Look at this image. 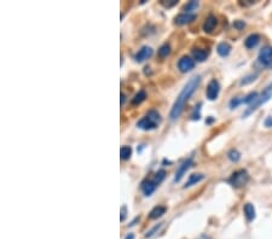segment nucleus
Here are the masks:
<instances>
[{"label": "nucleus", "instance_id": "f257e3e1", "mask_svg": "<svg viewBox=\"0 0 272 239\" xmlns=\"http://www.w3.org/2000/svg\"><path fill=\"white\" fill-rule=\"evenodd\" d=\"M200 83H201V76L200 75L191 77L189 81L186 82V85L184 86L183 89H181L179 96L177 97V99H176V102H174L172 109H171L170 118L172 120V121L177 120L181 115V112H183L184 108H185L187 101H189L190 97L194 95V92L196 91L197 87L200 86Z\"/></svg>", "mask_w": 272, "mask_h": 239}, {"label": "nucleus", "instance_id": "f03ea898", "mask_svg": "<svg viewBox=\"0 0 272 239\" xmlns=\"http://www.w3.org/2000/svg\"><path fill=\"white\" fill-rule=\"evenodd\" d=\"M161 122V115L156 110H149L148 114L137 122V127L143 131H153L156 129Z\"/></svg>", "mask_w": 272, "mask_h": 239}, {"label": "nucleus", "instance_id": "7ed1b4c3", "mask_svg": "<svg viewBox=\"0 0 272 239\" xmlns=\"http://www.w3.org/2000/svg\"><path fill=\"white\" fill-rule=\"evenodd\" d=\"M271 97H272V86H268L267 88L265 89V91L261 93V95L259 96L257 99H255L254 103H252V104L249 105V108H247V110L243 112L242 117H247V116H249L252 114V112H254L255 110H258V109L260 108L261 105L270 101Z\"/></svg>", "mask_w": 272, "mask_h": 239}, {"label": "nucleus", "instance_id": "20e7f679", "mask_svg": "<svg viewBox=\"0 0 272 239\" xmlns=\"http://www.w3.org/2000/svg\"><path fill=\"white\" fill-rule=\"evenodd\" d=\"M228 182L235 189H242L249 182V174L246 169H238L231 174Z\"/></svg>", "mask_w": 272, "mask_h": 239}, {"label": "nucleus", "instance_id": "39448f33", "mask_svg": "<svg viewBox=\"0 0 272 239\" xmlns=\"http://www.w3.org/2000/svg\"><path fill=\"white\" fill-rule=\"evenodd\" d=\"M259 63L263 67L272 68V46H265L260 50L258 56Z\"/></svg>", "mask_w": 272, "mask_h": 239}, {"label": "nucleus", "instance_id": "423d86ee", "mask_svg": "<svg viewBox=\"0 0 272 239\" xmlns=\"http://www.w3.org/2000/svg\"><path fill=\"white\" fill-rule=\"evenodd\" d=\"M220 92V83L218 80L212 79L207 85V89H206V96L209 101H215L218 98Z\"/></svg>", "mask_w": 272, "mask_h": 239}, {"label": "nucleus", "instance_id": "0eeeda50", "mask_svg": "<svg viewBox=\"0 0 272 239\" xmlns=\"http://www.w3.org/2000/svg\"><path fill=\"white\" fill-rule=\"evenodd\" d=\"M193 164H194V160H193V157L186 158V160L184 161V162L181 163L180 166H179V168H178V169H177L176 175H174L173 182H174V183L180 182V180H181V177H183L184 175H185V173L187 172V169H189V168H190L191 166H193Z\"/></svg>", "mask_w": 272, "mask_h": 239}, {"label": "nucleus", "instance_id": "6e6552de", "mask_svg": "<svg viewBox=\"0 0 272 239\" xmlns=\"http://www.w3.org/2000/svg\"><path fill=\"white\" fill-rule=\"evenodd\" d=\"M194 68H195V59H193V58L189 56H183L178 61V69H179L181 73L190 72Z\"/></svg>", "mask_w": 272, "mask_h": 239}, {"label": "nucleus", "instance_id": "1a4fd4ad", "mask_svg": "<svg viewBox=\"0 0 272 239\" xmlns=\"http://www.w3.org/2000/svg\"><path fill=\"white\" fill-rule=\"evenodd\" d=\"M160 185V184H158L156 180L154 179H147V180H144L143 183H142V185H141V189H142V191H143L144 193V196H151L153 195V193L155 192V190L157 189V186Z\"/></svg>", "mask_w": 272, "mask_h": 239}, {"label": "nucleus", "instance_id": "9d476101", "mask_svg": "<svg viewBox=\"0 0 272 239\" xmlns=\"http://www.w3.org/2000/svg\"><path fill=\"white\" fill-rule=\"evenodd\" d=\"M196 14H190V12H181V14L177 15L174 18V23L177 25H184L193 22L194 19H196Z\"/></svg>", "mask_w": 272, "mask_h": 239}, {"label": "nucleus", "instance_id": "9b49d317", "mask_svg": "<svg viewBox=\"0 0 272 239\" xmlns=\"http://www.w3.org/2000/svg\"><path fill=\"white\" fill-rule=\"evenodd\" d=\"M153 53H154L153 48L149 47V46H143V47L141 48V50L138 51L137 53H135L134 59L137 61L138 63L144 62L145 59H148V58H150L151 56H153Z\"/></svg>", "mask_w": 272, "mask_h": 239}, {"label": "nucleus", "instance_id": "f8f14e48", "mask_svg": "<svg viewBox=\"0 0 272 239\" xmlns=\"http://www.w3.org/2000/svg\"><path fill=\"white\" fill-rule=\"evenodd\" d=\"M216 24H218V18L212 14L208 15V17L206 18L205 23L202 25L203 32H205V33H212V32L215 29Z\"/></svg>", "mask_w": 272, "mask_h": 239}, {"label": "nucleus", "instance_id": "ddd939ff", "mask_svg": "<svg viewBox=\"0 0 272 239\" xmlns=\"http://www.w3.org/2000/svg\"><path fill=\"white\" fill-rule=\"evenodd\" d=\"M193 56L196 62H205L209 56V50H206V48H195L193 51Z\"/></svg>", "mask_w": 272, "mask_h": 239}, {"label": "nucleus", "instance_id": "4468645a", "mask_svg": "<svg viewBox=\"0 0 272 239\" xmlns=\"http://www.w3.org/2000/svg\"><path fill=\"white\" fill-rule=\"evenodd\" d=\"M260 43V35L259 34H251L248 35L247 38H246L244 40V46L248 48V50H252V48H254L257 45Z\"/></svg>", "mask_w": 272, "mask_h": 239}, {"label": "nucleus", "instance_id": "2eb2a0df", "mask_svg": "<svg viewBox=\"0 0 272 239\" xmlns=\"http://www.w3.org/2000/svg\"><path fill=\"white\" fill-rule=\"evenodd\" d=\"M243 213L248 222L253 221L255 219V216H257V212H255L254 205L252 204V203H246L243 206Z\"/></svg>", "mask_w": 272, "mask_h": 239}, {"label": "nucleus", "instance_id": "dca6fc26", "mask_svg": "<svg viewBox=\"0 0 272 239\" xmlns=\"http://www.w3.org/2000/svg\"><path fill=\"white\" fill-rule=\"evenodd\" d=\"M166 212H167L166 206H164V205H156L153 209V211L149 213V219H150V220H156V219L161 218V216L166 214Z\"/></svg>", "mask_w": 272, "mask_h": 239}, {"label": "nucleus", "instance_id": "f3484780", "mask_svg": "<svg viewBox=\"0 0 272 239\" xmlns=\"http://www.w3.org/2000/svg\"><path fill=\"white\" fill-rule=\"evenodd\" d=\"M231 45L229 43H220L218 46H216V52L220 57H228L230 53H231Z\"/></svg>", "mask_w": 272, "mask_h": 239}, {"label": "nucleus", "instance_id": "a211bd4d", "mask_svg": "<svg viewBox=\"0 0 272 239\" xmlns=\"http://www.w3.org/2000/svg\"><path fill=\"white\" fill-rule=\"evenodd\" d=\"M205 179V175L201 173H196V174H191L189 176V180H187L185 185H184V189H187V187H191L194 185H196V184H199L200 182H202V180Z\"/></svg>", "mask_w": 272, "mask_h": 239}, {"label": "nucleus", "instance_id": "6ab92c4d", "mask_svg": "<svg viewBox=\"0 0 272 239\" xmlns=\"http://www.w3.org/2000/svg\"><path fill=\"white\" fill-rule=\"evenodd\" d=\"M147 92L144 91V89H141V91H139L137 95H135L133 98H132V105H139V104H142V103H143L145 99H147Z\"/></svg>", "mask_w": 272, "mask_h": 239}, {"label": "nucleus", "instance_id": "aec40b11", "mask_svg": "<svg viewBox=\"0 0 272 239\" xmlns=\"http://www.w3.org/2000/svg\"><path fill=\"white\" fill-rule=\"evenodd\" d=\"M170 53H171V46L168 44H164L162 46L158 48V51H157L158 57L162 58V59L164 58H166L167 56H170Z\"/></svg>", "mask_w": 272, "mask_h": 239}, {"label": "nucleus", "instance_id": "412c9836", "mask_svg": "<svg viewBox=\"0 0 272 239\" xmlns=\"http://www.w3.org/2000/svg\"><path fill=\"white\" fill-rule=\"evenodd\" d=\"M132 156V147L131 146H122L120 148V157L121 160H128Z\"/></svg>", "mask_w": 272, "mask_h": 239}, {"label": "nucleus", "instance_id": "4be33fe9", "mask_svg": "<svg viewBox=\"0 0 272 239\" xmlns=\"http://www.w3.org/2000/svg\"><path fill=\"white\" fill-rule=\"evenodd\" d=\"M259 97V95L257 92H251V93H248L247 96L244 97V98H242V104H248V105H251L252 103H254L255 99H257Z\"/></svg>", "mask_w": 272, "mask_h": 239}, {"label": "nucleus", "instance_id": "5701e85b", "mask_svg": "<svg viewBox=\"0 0 272 239\" xmlns=\"http://www.w3.org/2000/svg\"><path fill=\"white\" fill-rule=\"evenodd\" d=\"M200 6V3L199 2H195V0H193V2H189L187 4L184 5V12H190V14H193V11H195V10Z\"/></svg>", "mask_w": 272, "mask_h": 239}, {"label": "nucleus", "instance_id": "b1692460", "mask_svg": "<svg viewBox=\"0 0 272 239\" xmlns=\"http://www.w3.org/2000/svg\"><path fill=\"white\" fill-rule=\"evenodd\" d=\"M228 157L231 162H238V161L241 160V154H239V151L236 150V148H232V150L229 151Z\"/></svg>", "mask_w": 272, "mask_h": 239}, {"label": "nucleus", "instance_id": "393cba45", "mask_svg": "<svg viewBox=\"0 0 272 239\" xmlns=\"http://www.w3.org/2000/svg\"><path fill=\"white\" fill-rule=\"evenodd\" d=\"M257 77H258V73H255V74H249V75L247 76H244L243 79L241 80V86H246V85H249V83H252V82H254L255 80H257Z\"/></svg>", "mask_w": 272, "mask_h": 239}, {"label": "nucleus", "instance_id": "a878e982", "mask_svg": "<svg viewBox=\"0 0 272 239\" xmlns=\"http://www.w3.org/2000/svg\"><path fill=\"white\" fill-rule=\"evenodd\" d=\"M160 4L166 9H171L178 4V0H161Z\"/></svg>", "mask_w": 272, "mask_h": 239}, {"label": "nucleus", "instance_id": "bb28decb", "mask_svg": "<svg viewBox=\"0 0 272 239\" xmlns=\"http://www.w3.org/2000/svg\"><path fill=\"white\" fill-rule=\"evenodd\" d=\"M165 177H166V172H165L164 169H160V170H157L156 174H155L154 179L156 180V182H157L158 184H161V183L164 182Z\"/></svg>", "mask_w": 272, "mask_h": 239}, {"label": "nucleus", "instance_id": "cd10ccee", "mask_svg": "<svg viewBox=\"0 0 272 239\" xmlns=\"http://www.w3.org/2000/svg\"><path fill=\"white\" fill-rule=\"evenodd\" d=\"M201 103L199 105L196 106L195 109H194V111H193V114H191V120H194V121H197V120H200L201 117V115H200V112H201Z\"/></svg>", "mask_w": 272, "mask_h": 239}, {"label": "nucleus", "instance_id": "c85d7f7f", "mask_svg": "<svg viewBox=\"0 0 272 239\" xmlns=\"http://www.w3.org/2000/svg\"><path fill=\"white\" fill-rule=\"evenodd\" d=\"M241 104H242V98H239V97H235V98H232L231 101H230L229 105H230V109H235Z\"/></svg>", "mask_w": 272, "mask_h": 239}, {"label": "nucleus", "instance_id": "c756f323", "mask_svg": "<svg viewBox=\"0 0 272 239\" xmlns=\"http://www.w3.org/2000/svg\"><path fill=\"white\" fill-rule=\"evenodd\" d=\"M246 27V23L243 21H241V19H237V21L234 22V28L237 29V31H242V29H244Z\"/></svg>", "mask_w": 272, "mask_h": 239}, {"label": "nucleus", "instance_id": "7c9ffc66", "mask_svg": "<svg viewBox=\"0 0 272 239\" xmlns=\"http://www.w3.org/2000/svg\"><path fill=\"white\" fill-rule=\"evenodd\" d=\"M161 226H162V224H158V225H156V226H155V227H154V228H151V230H150V231H149V232H147V234H145V237H147V238H150V237H151V235H153V234H155V232H157V231H158V228H160V227H161Z\"/></svg>", "mask_w": 272, "mask_h": 239}, {"label": "nucleus", "instance_id": "2f4dec72", "mask_svg": "<svg viewBox=\"0 0 272 239\" xmlns=\"http://www.w3.org/2000/svg\"><path fill=\"white\" fill-rule=\"evenodd\" d=\"M264 125H265V127H267V128L272 127V116H268V117L265 118Z\"/></svg>", "mask_w": 272, "mask_h": 239}, {"label": "nucleus", "instance_id": "473e14b6", "mask_svg": "<svg viewBox=\"0 0 272 239\" xmlns=\"http://www.w3.org/2000/svg\"><path fill=\"white\" fill-rule=\"evenodd\" d=\"M126 214H127V208H126V205H124V206H122V208H121V218H120V220H121V221H125Z\"/></svg>", "mask_w": 272, "mask_h": 239}, {"label": "nucleus", "instance_id": "72a5a7b5", "mask_svg": "<svg viewBox=\"0 0 272 239\" xmlns=\"http://www.w3.org/2000/svg\"><path fill=\"white\" fill-rule=\"evenodd\" d=\"M214 117H212V116H209V117L208 118H207V124H208V125H210V124H212V122H214Z\"/></svg>", "mask_w": 272, "mask_h": 239}, {"label": "nucleus", "instance_id": "f704fd0d", "mask_svg": "<svg viewBox=\"0 0 272 239\" xmlns=\"http://www.w3.org/2000/svg\"><path fill=\"white\" fill-rule=\"evenodd\" d=\"M125 101H126V95L125 93H121V105H124Z\"/></svg>", "mask_w": 272, "mask_h": 239}, {"label": "nucleus", "instance_id": "c9c22d12", "mask_svg": "<svg viewBox=\"0 0 272 239\" xmlns=\"http://www.w3.org/2000/svg\"><path fill=\"white\" fill-rule=\"evenodd\" d=\"M125 239H134V234L128 233L127 235H126V238H125Z\"/></svg>", "mask_w": 272, "mask_h": 239}, {"label": "nucleus", "instance_id": "e433bc0d", "mask_svg": "<svg viewBox=\"0 0 272 239\" xmlns=\"http://www.w3.org/2000/svg\"><path fill=\"white\" fill-rule=\"evenodd\" d=\"M200 239H210V238L207 237V235H202V237H200Z\"/></svg>", "mask_w": 272, "mask_h": 239}]
</instances>
